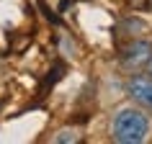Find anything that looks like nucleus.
<instances>
[{"mask_svg":"<svg viewBox=\"0 0 152 144\" xmlns=\"http://www.w3.org/2000/svg\"><path fill=\"white\" fill-rule=\"evenodd\" d=\"M147 75L152 77V57H150V62H147Z\"/></svg>","mask_w":152,"mask_h":144,"instance_id":"39448f33","label":"nucleus"},{"mask_svg":"<svg viewBox=\"0 0 152 144\" xmlns=\"http://www.w3.org/2000/svg\"><path fill=\"white\" fill-rule=\"evenodd\" d=\"M150 57H152V44L150 41H132V44L124 49L121 59H124L126 67H139V64L150 62Z\"/></svg>","mask_w":152,"mask_h":144,"instance_id":"7ed1b4c3","label":"nucleus"},{"mask_svg":"<svg viewBox=\"0 0 152 144\" xmlns=\"http://www.w3.org/2000/svg\"><path fill=\"white\" fill-rule=\"evenodd\" d=\"M54 142H57V144H67V142H77V134H75V131H70V129H67V131H59V134L54 136Z\"/></svg>","mask_w":152,"mask_h":144,"instance_id":"20e7f679","label":"nucleus"},{"mask_svg":"<svg viewBox=\"0 0 152 144\" xmlns=\"http://www.w3.org/2000/svg\"><path fill=\"white\" fill-rule=\"evenodd\" d=\"M126 93L139 108L152 111V77L150 75L147 77H132L126 82Z\"/></svg>","mask_w":152,"mask_h":144,"instance_id":"f03ea898","label":"nucleus"},{"mask_svg":"<svg viewBox=\"0 0 152 144\" xmlns=\"http://www.w3.org/2000/svg\"><path fill=\"white\" fill-rule=\"evenodd\" d=\"M152 134V121L134 105L119 108L111 119V139L119 144H142Z\"/></svg>","mask_w":152,"mask_h":144,"instance_id":"f257e3e1","label":"nucleus"}]
</instances>
